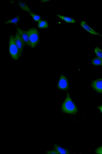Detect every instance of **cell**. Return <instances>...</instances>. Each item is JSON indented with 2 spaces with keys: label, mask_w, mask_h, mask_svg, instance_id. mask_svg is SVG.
I'll list each match as a JSON object with an SVG mask.
<instances>
[{
  "label": "cell",
  "mask_w": 102,
  "mask_h": 154,
  "mask_svg": "<svg viewBox=\"0 0 102 154\" xmlns=\"http://www.w3.org/2000/svg\"><path fill=\"white\" fill-rule=\"evenodd\" d=\"M61 110L64 113L71 115L76 114L78 109L74 104L69 93H67L64 101L61 106Z\"/></svg>",
  "instance_id": "6da1fadb"
},
{
  "label": "cell",
  "mask_w": 102,
  "mask_h": 154,
  "mask_svg": "<svg viewBox=\"0 0 102 154\" xmlns=\"http://www.w3.org/2000/svg\"><path fill=\"white\" fill-rule=\"evenodd\" d=\"M9 50L11 57L15 60H18L20 56L19 51L16 43L14 36H10L9 43Z\"/></svg>",
  "instance_id": "7a4b0ae2"
},
{
  "label": "cell",
  "mask_w": 102,
  "mask_h": 154,
  "mask_svg": "<svg viewBox=\"0 0 102 154\" xmlns=\"http://www.w3.org/2000/svg\"><path fill=\"white\" fill-rule=\"evenodd\" d=\"M28 35L30 43V48H34L38 45L40 42L39 32L36 28H32L26 31Z\"/></svg>",
  "instance_id": "3957f363"
},
{
  "label": "cell",
  "mask_w": 102,
  "mask_h": 154,
  "mask_svg": "<svg viewBox=\"0 0 102 154\" xmlns=\"http://www.w3.org/2000/svg\"><path fill=\"white\" fill-rule=\"evenodd\" d=\"M58 88L60 90L66 91L68 90L69 85L66 77L64 75H61L60 77Z\"/></svg>",
  "instance_id": "277c9868"
},
{
  "label": "cell",
  "mask_w": 102,
  "mask_h": 154,
  "mask_svg": "<svg viewBox=\"0 0 102 154\" xmlns=\"http://www.w3.org/2000/svg\"><path fill=\"white\" fill-rule=\"evenodd\" d=\"M14 36L16 43L19 51L20 56L21 57L25 44L22 38L17 32Z\"/></svg>",
  "instance_id": "5b68a950"
},
{
  "label": "cell",
  "mask_w": 102,
  "mask_h": 154,
  "mask_svg": "<svg viewBox=\"0 0 102 154\" xmlns=\"http://www.w3.org/2000/svg\"><path fill=\"white\" fill-rule=\"evenodd\" d=\"M91 86L94 91L99 93H102V78L93 80L91 83Z\"/></svg>",
  "instance_id": "8992f818"
},
{
  "label": "cell",
  "mask_w": 102,
  "mask_h": 154,
  "mask_svg": "<svg viewBox=\"0 0 102 154\" xmlns=\"http://www.w3.org/2000/svg\"><path fill=\"white\" fill-rule=\"evenodd\" d=\"M17 32L22 38L26 45L30 47V43L29 38L26 31L22 30L19 28H16Z\"/></svg>",
  "instance_id": "52a82bcc"
},
{
  "label": "cell",
  "mask_w": 102,
  "mask_h": 154,
  "mask_svg": "<svg viewBox=\"0 0 102 154\" xmlns=\"http://www.w3.org/2000/svg\"><path fill=\"white\" fill-rule=\"evenodd\" d=\"M80 25L83 29L88 32L91 33V34L102 36V35L99 34V33L95 31L85 21H81L80 22Z\"/></svg>",
  "instance_id": "ba28073f"
},
{
  "label": "cell",
  "mask_w": 102,
  "mask_h": 154,
  "mask_svg": "<svg viewBox=\"0 0 102 154\" xmlns=\"http://www.w3.org/2000/svg\"><path fill=\"white\" fill-rule=\"evenodd\" d=\"M54 150L56 151L58 154H70V151L68 149L63 148L59 145L54 144L53 145Z\"/></svg>",
  "instance_id": "9c48e42d"
},
{
  "label": "cell",
  "mask_w": 102,
  "mask_h": 154,
  "mask_svg": "<svg viewBox=\"0 0 102 154\" xmlns=\"http://www.w3.org/2000/svg\"><path fill=\"white\" fill-rule=\"evenodd\" d=\"M56 16L58 17L63 20L67 23H74L76 22L75 20L72 18L68 17H66L59 14H56Z\"/></svg>",
  "instance_id": "30bf717a"
},
{
  "label": "cell",
  "mask_w": 102,
  "mask_h": 154,
  "mask_svg": "<svg viewBox=\"0 0 102 154\" xmlns=\"http://www.w3.org/2000/svg\"><path fill=\"white\" fill-rule=\"evenodd\" d=\"M19 5L20 8L27 12L28 13L29 11L31 10L28 6L24 2L20 1L19 2Z\"/></svg>",
  "instance_id": "8fae6325"
},
{
  "label": "cell",
  "mask_w": 102,
  "mask_h": 154,
  "mask_svg": "<svg viewBox=\"0 0 102 154\" xmlns=\"http://www.w3.org/2000/svg\"><path fill=\"white\" fill-rule=\"evenodd\" d=\"M49 24L46 21L40 20L38 22V27L39 29H45L48 27Z\"/></svg>",
  "instance_id": "7c38bea8"
},
{
  "label": "cell",
  "mask_w": 102,
  "mask_h": 154,
  "mask_svg": "<svg viewBox=\"0 0 102 154\" xmlns=\"http://www.w3.org/2000/svg\"><path fill=\"white\" fill-rule=\"evenodd\" d=\"M20 16H17L9 20L6 21L4 23V24H8L10 23L16 24L20 21Z\"/></svg>",
  "instance_id": "4fadbf2b"
},
{
  "label": "cell",
  "mask_w": 102,
  "mask_h": 154,
  "mask_svg": "<svg viewBox=\"0 0 102 154\" xmlns=\"http://www.w3.org/2000/svg\"><path fill=\"white\" fill-rule=\"evenodd\" d=\"M92 63L95 66L102 65V59L98 57L94 58L92 60Z\"/></svg>",
  "instance_id": "5bb4252c"
},
{
  "label": "cell",
  "mask_w": 102,
  "mask_h": 154,
  "mask_svg": "<svg viewBox=\"0 0 102 154\" xmlns=\"http://www.w3.org/2000/svg\"><path fill=\"white\" fill-rule=\"evenodd\" d=\"M28 13L35 21L38 22L40 20V17L39 15L34 14L31 11Z\"/></svg>",
  "instance_id": "9a60e30c"
},
{
  "label": "cell",
  "mask_w": 102,
  "mask_h": 154,
  "mask_svg": "<svg viewBox=\"0 0 102 154\" xmlns=\"http://www.w3.org/2000/svg\"><path fill=\"white\" fill-rule=\"evenodd\" d=\"M94 51L97 57L102 59V50L97 47L95 48Z\"/></svg>",
  "instance_id": "2e32d148"
},
{
  "label": "cell",
  "mask_w": 102,
  "mask_h": 154,
  "mask_svg": "<svg viewBox=\"0 0 102 154\" xmlns=\"http://www.w3.org/2000/svg\"><path fill=\"white\" fill-rule=\"evenodd\" d=\"M95 152L97 154H102V146L98 147L95 151Z\"/></svg>",
  "instance_id": "e0dca14e"
},
{
  "label": "cell",
  "mask_w": 102,
  "mask_h": 154,
  "mask_svg": "<svg viewBox=\"0 0 102 154\" xmlns=\"http://www.w3.org/2000/svg\"><path fill=\"white\" fill-rule=\"evenodd\" d=\"M46 154H58V152L55 150H52L47 151L46 152Z\"/></svg>",
  "instance_id": "ac0fdd59"
},
{
  "label": "cell",
  "mask_w": 102,
  "mask_h": 154,
  "mask_svg": "<svg viewBox=\"0 0 102 154\" xmlns=\"http://www.w3.org/2000/svg\"><path fill=\"white\" fill-rule=\"evenodd\" d=\"M98 108L102 113V105L98 106Z\"/></svg>",
  "instance_id": "d6986e66"
}]
</instances>
